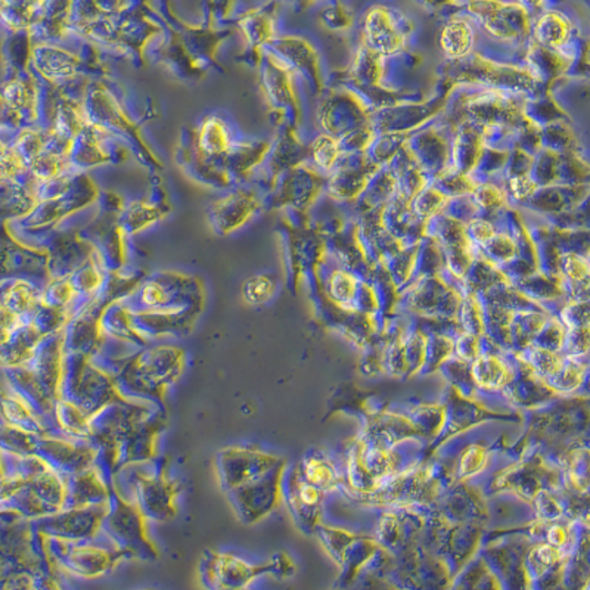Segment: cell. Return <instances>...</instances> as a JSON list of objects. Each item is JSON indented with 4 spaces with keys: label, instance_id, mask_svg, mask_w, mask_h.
I'll return each mask as SVG.
<instances>
[{
    "label": "cell",
    "instance_id": "21",
    "mask_svg": "<svg viewBox=\"0 0 590 590\" xmlns=\"http://www.w3.org/2000/svg\"><path fill=\"white\" fill-rule=\"evenodd\" d=\"M164 212L155 207V205L146 204V202H133L127 207L123 217V226L130 233L138 232L141 229L150 226L153 221L162 219Z\"/></svg>",
    "mask_w": 590,
    "mask_h": 590
},
{
    "label": "cell",
    "instance_id": "32",
    "mask_svg": "<svg viewBox=\"0 0 590 590\" xmlns=\"http://www.w3.org/2000/svg\"><path fill=\"white\" fill-rule=\"evenodd\" d=\"M464 148H465V151H468V145H467V141H465ZM471 151H472V152H478V151H477V148H476V150H471ZM471 155H472V158H476V155H474V153H467V155H465L464 162H468V158L471 157Z\"/></svg>",
    "mask_w": 590,
    "mask_h": 590
},
{
    "label": "cell",
    "instance_id": "3",
    "mask_svg": "<svg viewBox=\"0 0 590 590\" xmlns=\"http://www.w3.org/2000/svg\"><path fill=\"white\" fill-rule=\"evenodd\" d=\"M105 505H98L93 507H77V509H67L59 512L55 516L46 518L42 527L52 533L51 536L58 537H68V539H79L93 535L99 526L103 523L106 514Z\"/></svg>",
    "mask_w": 590,
    "mask_h": 590
},
{
    "label": "cell",
    "instance_id": "22",
    "mask_svg": "<svg viewBox=\"0 0 590 590\" xmlns=\"http://www.w3.org/2000/svg\"><path fill=\"white\" fill-rule=\"evenodd\" d=\"M275 292V282L268 275H256L245 280L242 285V297L250 304H263Z\"/></svg>",
    "mask_w": 590,
    "mask_h": 590
},
{
    "label": "cell",
    "instance_id": "13",
    "mask_svg": "<svg viewBox=\"0 0 590 590\" xmlns=\"http://www.w3.org/2000/svg\"><path fill=\"white\" fill-rule=\"evenodd\" d=\"M35 306H37V290L30 283L18 280L12 283L9 290H5L2 311L21 319V316L32 311Z\"/></svg>",
    "mask_w": 590,
    "mask_h": 590
},
{
    "label": "cell",
    "instance_id": "24",
    "mask_svg": "<svg viewBox=\"0 0 590 590\" xmlns=\"http://www.w3.org/2000/svg\"><path fill=\"white\" fill-rule=\"evenodd\" d=\"M339 152L341 148L339 142L329 136H319L311 145V155L315 158L316 164L323 169H332L339 160Z\"/></svg>",
    "mask_w": 590,
    "mask_h": 590
},
{
    "label": "cell",
    "instance_id": "1",
    "mask_svg": "<svg viewBox=\"0 0 590 590\" xmlns=\"http://www.w3.org/2000/svg\"><path fill=\"white\" fill-rule=\"evenodd\" d=\"M276 464L275 457L250 447L224 448L217 457L219 477L226 492L263 478L276 469Z\"/></svg>",
    "mask_w": 590,
    "mask_h": 590
},
{
    "label": "cell",
    "instance_id": "27",
    "mask_svg": "<svg viewBox=\"0 0 590 590\" xmlns=\"http://www.w3.org/2000/svg\"><path fill=\"white\" fill-rule=\"evenodd\" d=\"M28 165L24 162V158L20 153L16 152L15 148H8V146H2V176L4 181L8 179H15L25 172Z\"/></svg>",
    "mask_w": 590,
    "mask_h": 590
},
{
    "label": "cell",
    "instance_id": "17",
    "mask_svg": "<svg viewBox=\"0 0 590 590\" xmlns=\"http://www.w3.org/2000/svg\"><path fill=\"white\" fill-rule=\"evenodd\" d=\"M303 477L307 483L313 484L319 490L332 488L337 483L334 468L329 460L318 455H309L303 462Z\"/></svg>",
    "mask_w": 590,
    "mask_h": 590
},
{
    "label": "cell",
    "instance_id": "16",
    "mask_svg": "<svg viewBox=\"0 0 590 590\" xmlns=\"http://www.w3.org/2000/svg\"><path fill=\"white\" fill-rule=\"evenodd\" d=\"M211 561L216 566L217 573L224 575V582L236 585V586L242 585L245 580L254 577V575L264 570V568L250 566L244 561L232 556V555H214Z\"/></svg>",
    "mask_w": 590,
    "mask_h": 590
},
{
    "label": "cell",
    "instance_id": "9",
    "mask_svg": "<svg viewBox=\"0 0 590 590\" xmlns=\"http://www.w3.org/2000/svg\"><path fill=\"white\" fill-rule=\"evenodd\" d=\"M273 51L285 58L287 63L309 73L311 77L318 75V58L306 42L300 39H280L273 44Z\"/></svg>",
    "mask_w": 590,
    "mask_h": 590
},
{
    "label": "cell",
    "instance_id": "29",
    "mask_svg": "<svg viewBox=\"0 0 590 590\" xmlns=\"http://www.w3.org/2000/svg\"><path fill=\"white\" fill-rule=\"evenodd\" d=\"M142 303L150 309H162L169 301L167 292L160 282H148L142 288Z\"/></svg>",
    "mask_w": 590,
    "mask_h": 590
},
{
    "label": "cell",
    "instance_id": "11",
    "mask_svg": "<svg viewBox=\"0 0 590 590\" xmlns=\"http://www.w3.org/2000/svg\"><path fill=\"white\" fill-rule=\"evenodd\" d=\"M270 150V143L268 142H257V143H240L231 146V150L224 155L226 164L232 167L233 172L238 174H245L256 167L263 158L268 155Z\"/></svg>",
    "mask_w": 590,
    "mask_h": 590
},
{
    "label": "cell",
    "instance_id": "8",
    "mask_svg": "<svg viewBox=\"0 0 590 590\" xmlns=\"http://www.w3.org/2000/svg\"><path fill=\"white\" fill-rule=\"evenodd\" d=\"M197 142L198 150L207 157L226 155L232 146L228 129L221 118L217 117L205 118L198 132Z\"/></svg>",
    "mask_w": 590,
    "mask_h": 590
},
{
    "label": "cell",
    "instance_id": "4",
    "mask_svg": "<svg viewBox=\"0 0 590 590\" xmlns=\"http://www.w3.org/2000/svg\"><path fill=\"white\" fill-rule=\"evenodd\" d=\"M259 209L260 202L254 193L236 191L212 204L210 216L217 232L226 235L247 223Z\"/></svg>",
    "mask_w": 590,
    "mask_h": 590
},
{
    "label": "cell",
    "instance_id": "14",
    "mask_svg": "<svg viewBox=\"0 0 590 590\" xmlns=\"http://www.w3.org/2000/svg\"><path fill=\"white\" fill-rule=\"evenodd\" d=\"M264 86L268 89L269 96L273 103H294V93H292L288 70L278 59H273V56L264 73Z\"/></svg>",
    "mask_w": 590,
    "mask_h": 590
},
{
    "label": "cell",
    "instance_id": "25",
    "mask_svg": "<svg viewBox=\"0 0 590 590\" xmlns=\"http://www.w3.org/2000/svg\"><path fill=\"white\" fill-rule=\"evenodd\" d=\"M75 290L70 280H58L47 288L46 295L44 297V306L54 307L63 310L64 307L70 303L74 297Z\"/></svg>",
    "mask_w": 590,
    "mask_h": 590
},
{
    "label": "cell",
    "instance_id": "18",
    "mask_svg": "<svg viewBox=\"0 0 590 590\" xmlns=\"http://www.w3.org/2000/svg\"><path fill=\"white\" fill-rule=\"evenodd\" d=\"M4 103L16 113H28L35 105V91L30 83L12 80L4 86Z\"/></svg>",
    "mask_w": 590,
    "mask_h": 590
},
{
    "label": "cell",
    "instance_id": "10",
    "mask_svg": "<svg viewBox=\"0 0 590 590\" xmlns=\"http://www.w3.org/2000/svg\"><path fill=\"white\" fill-rule=\"evenodd\" d=\"M474 44L471 25L462 20L450 21L441 33V47L448 58L459 59L468 55Z\"/></svg>",
    "mask_w": 590,
    "mask_h": 590
},
{
    "label": "cell",
    "instance_id": "12",
    "mask_svg": "<svg viewBox=\"0 0 590 590\" xmlns=\"http://www.w3.org/2000/svg\"><path fill=\"white\" fill-rule=\"evenodd\" d=\"M320 492L318 487L313 484L307 483L303 477H295V480L288 483L287 502L291 507L297 518L301 516L309 511H315L318 509L319 502H320Z\"/></svg>",
    "mask_w": 590,
    "mask_h": 590
},
{
    "label": "cell",
    "instance_id": "7",
    "mask_svg": "<svg viewBox=\"0 0 590 590\" xmlns=\"http://www.w3.org/2000/svg\"><path fill=\"white\" fill-rule=\"evenodd\" d=\"M34 65L47 80L64 82L77 73L79 58L56 47H37L34 51Z\"/></svg>",
    "mask_w": 590,
    "mask_h": 590
},
{
    "label": "cell",
    "instance_id": "6",
    "mask_svg": "<svg viewBox=\"0 0 590 590\" xmlns=\"http://www.w3.org/2000/svg\"><path fill=\"white\" fill-rule=\"evenodd\" d=\"M114 511L106 514L103 523L108 530H110L113 537L118 540H126V542H133V540H141L143 542V516H142L141 509L132 506V505L123 502L122 497L114 496Z\"/></svg>",
    "mask_w": 590,
    "mask_h": 590
},
{
    "label": "cell",
    "instance_id": "19",
    "mask_svg": "<svg viewBox=\"0 0 590 590\" xmlns=\"http://www.w3.org/2000/svg\"><path fill=\"white\" fill-rule=\"evenodd\" d=\"M4 415L11 424L12 428L21 429V431H32V433H42L37 419L33 417V413L28 410L27 406L24 405L23 400L9 398L4 396Z\"/></svg>",
    "mask_w": 590,
    "mask_h": 590
},
{
    "label": "cell",
    "instance_id": "31",
    "mask_svg": "<svg viewBox=\"0 0 590 590\" xmlns=\"http://www.w3.org/2000/svg\"><path fill=\"white\" fill-rule=\"evenodd\" d=\"M471 231L472 235L478 242H487V241L493 240V235H495V229L490 226V223L483 221H472Z\"/></svg>",
    "mask_w": 590,
    "mask_h": 590
},
{
    "label": "cell",
    "instance_id": "26",
    "mask_svg": "<svg viewBox=\"0 0 590 590\" xmlns=\"http://www.w3.org/2000/svg\"><path fill=\"white\" fill-rule=\"evenodd\" d=\"M71 283H73L75 292L92 294L103 285V275L99 269L92 261H89L75 273L74 280H71Z\"/></svg>",
    "mask_w": 590,
    "mask_h": 590
},
{
    "label": "cell",
    "instance_id": "23",
    "mask_svg": "<svg viewBox=\"0 0 590 590\" xmlns=\"http://www.w3.org/2000/svg\"><path fill=\"white\" fill-rule=\"evenodd\" d=\"M11 11L4 8V20L12 28L32 25L35 14H40L44 4H6Z\"/></svg>",
    "mask_w": 590,
    "mask_h": 590
},
{
    "label": "cell",
    "instance_id": "2",
    "mask_svg": "<svg viewBox=\"0 0 590 590\" xmlns=\"http://www.w3.org/2000/svg\"><path fill=\"white\" fill-rule=\"evenodd\" d=\"M275 471L276 469H273L263 478L228 492L233 506L245 523L252 524L256 523L257 519L263 518L278 502L276 492L280 486V474L271 477Z\"/></svg>",
    "mask_w": 590,
    "mask_h": 590
},
{
    "label": "cell",
    "instance_id": "5",
    "mask_svg": "<svg viewBox=\"0 0 590 590\" xmlns=\"http://www.w3.org/2000/svg\"><path fill=\"white\" fill-rule=\"evenodd\" d=\"M365 28L372 51L378 54H396L400 51L403 39L386 9H372L366 16Z\"/></svg>",
    "mask_w": 590,
    "mask_h": 590
},
{
    "label": "cell",
    "instance_id": "15",
    "mask_svg": "<svg viewBox=\"0 0 590 590\" xmlns=\"http://www.w3.org/2000/svg\"><path fill=\"white\" fill-rule=\"evenodd\" d=\"M240 27L254 49L266 44L273 33L270 16L263 9L250 11L240 20Z\"/></svg>",
    "mask_w": 590,
    "mask_h": 590
},
{
    "label": "cell",
    "instance_id": "28",
    "mask_svg": "<svg viewBox=\"0 0 590 590\" xmlns=\"http://www.w3.org/2000/svg\"><path fill=\"white\" fill-rule=\"evenodd\" d=\"M356 292V280L346 271L337 270L330 276V294L335 299L349 301Z\"/></svg>",
    "mask_w": 590,
    "mask_h": 590
},
{
    "label": "cell",
    "instance_id": "30",
    "mask_svg": "<svg viewBox=\"0 0 590 590\" xmlns=\"http://www.w3.org/2000/svg\"><path fill=\"white\" fill-rule=\"evenodd\" d=\"M477 200L486 209H492L502 204V195H500L499 189L493 188V186H483L480 191L477 192Z\"/></svg>",
    "mask_w": 590,
    "mask_h": 590
},
{
    "label": "cell",
    "instance_id": "20",
    "mask_svg": "<svg viewBox=\"0 0 590 590\" xmlns=\"http://www.w3.org/2000/svg\"><path fill=\"white\" fill-rule=\"evenodd\" d=\"M566 33H568V25L565 20L556 14H547L543 16L536 27L537 40L543 46L547 47L561 46L565 40Z\"/></svg>",
    "mask_w": 590,
    "mask_h": 590
}]
</instances>
